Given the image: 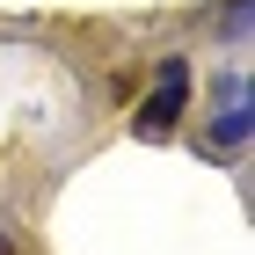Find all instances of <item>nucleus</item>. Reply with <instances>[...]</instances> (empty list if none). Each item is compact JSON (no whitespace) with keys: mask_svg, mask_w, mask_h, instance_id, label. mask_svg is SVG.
I'll return each instance as SVG.
<instances>
[{"mask_svg":"<svg viewBox=\"0 0 255 255\" xmlns=\"http://www.w3.org/2000/svg\"><path fill=\"white\" fill-rule=\"evenodd\" d=\"M182 102H190V66L168 59L160 80H153V95H146V110H138V138H168L175 117H182Z\"/></svg>","mask_w":255,"mask_h":255,"instance_id":"f257e3e1","label":"nucleus"},{"mask_svg":"<svg viewBox=\"0 0 255 255\" xmlns=\"http://www.w3.org/2000/svg\"><path fill=\"white\" fill-rule=\"evenodd\" d=\"M241 131H248V110H241V102H234V110H226V117H219V138H226V146H234Z\"/></svg>","mask_w":255,"mask_h":255,"instance_id":"f03ea898","label":"nucleus"},{"mask_svg":"<svg viewBox=\"0 0 255 255\" xmlns=\"http://www.w3.org/2000/svg\"><path fill=\"white\" fill-rule=\"evenodd\" d=\"M0 255H7V234H0Z\"/></svg>","mask_w":255,"mask_h":255,"instance_id":"7ed1b4c3","label":"nucleus"}]
</instances>
